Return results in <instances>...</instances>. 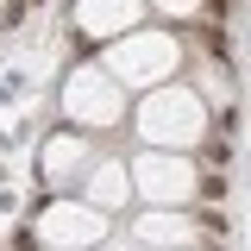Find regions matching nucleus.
<instances>
[{
	"mask_svg": "<svg viewBox=\"0 0 251 251\" xmlns=\"http://www.w3.org/2000/svg\"><path fill=\"white\" fill-rule=\"evenodd\" d=\"M126 132L138 138V151L195 157L207 138H214V107L188 88V82H163V88H151V94H138V100H132Z\"/></svg>",
	"mask_w": 251,
	"mask_h": 251,
	"instance_id": "obj_1",
	"label": "nucleus"
},
{
	"mask_svg": "<svg viewBox=\"0 0 251 251\" xmlns=\"http://www.w3.org/2000/svg\"><path fill=\"white\" fill-rule=\"evenodd\" d=\"M94 63L138 100V94L163 88V82H182V31L176 25H138L126 38H113V44H100Z\"/></svg>",
	"mask_w": 251,
	"mask_h": 251,
	"instance_id": "obj_2",
	"label": "nucleus"
},
{
	"mask_svg": "<svg viewBox=\"0 0 251 251\" xmlns=\"http://www.w3.org/2000/svg\"><path fill=\"white\" fill-rule=\"evenodd\" d=\"M126 113H132V94H126L94 57H82L63 75V126H69V132L113 138V132H126Z\"/></svg>",
	"mask_w": 251,
	"mask_h": 251,
	"instance_id": "obj_3",
	"label": "nucleus"
},
{
	"mask_svg": "<svg viewBox=\"0 0 251 251\" xmlns=\"http://www.w3.org/2000/svg\"><path fill=\"white\" fill-rule=\"evenodd\" d=\"M132 201L138 207H201L207 201V170L176 151H138L132 157Z\"/></svg>",
	"mask_w": 251,
	"mask_h": 251,
	"instance_id": "obj_4",
	"label": "nucleus"
},
{
	"mask_svg": "<svg viewBox=\"0 0 251 251\" xmlns=\"http://www.w3.org/2000/svg\"><path fill=\"white\" fill-rule=\"evenodd\" d=\"M107 214H94L82 195H50L44 207H38V220H31V251H94L107 245Z\"/></svg>",
	"mask_w": 251,
	"mask_h": 251,
	"instance_id": "obj_5",
	"label": "nucleus"
},
{
	"mask_svg": "<svg viewBox=\"0 0 251 251\" xmlns=\"http://www.w3.org/2000/svg\"><path fill=\"white\" fill-rule=\"evenodd\" d=\"M126 232L145 251H201L214 239V220L195 214V207H138L126 220Z\"/></svg>",
	"mask_w": 251,
	"mask_h": 251,
	"instance_id": "obj_6",
	"label": "nucleus"
},
{
	"mask_svg": "<svg viewBox=\"0 0 251 251\" xmlns=\"http://www.w3.org/2000/svg\"><path fill=\"white\" fill-rule=\"evenodd\" d=\"M94 157H100V138L57 126V132L44 138V151H38V176H44V188H50V195H75V188H82V176L94 170Z\"/></svg>",
	"mask_w": 251,
	"mask_h": 251,
	"instance_id": "obj_7",
	"label": "nucleus"
},
{
	"mask_svg": "<svg viewBox=\"0 0 251 251\" xmlns=\"http://www.w3.org/2000/svg\"><path fill=\"white\" fill-rule=\"evenodd\" d=\"M138 25H145V0H69V31L88 50H100V44H113Z\"/></svg>",
	"mask_w": 251,
	"mask_h": 251,
	"instance_id": "obj_8",
	"label": "nucleus"
},
{
	"mask_svg": "<svg viewBox=\"0 0 251 251\" xmlns=\"http://www.w3.org/2000/svg\"><path fill=\"white\" fill-rule=\"evenodd\" d=\"M75 195H82V201H88L94 214H126V207H132V163H126V157H113V151H100L94 157V170L88 176H82V188H75Z\"/></svg>",
	"mask_w": 251,
	"mask_h": 251,
	"instance_id": "obj_9",
	"label": "nucleus"
},
{
	"mask_svg": "<svg viewBox=\"0 0 251 251\" xmlns=\"http://www.w3.org/2000/svg\"><path fill=\"white\" fill-rule=\"evenodd\" d=\"M145 13H157V19H176V31H182V25L214 19V13H220V0H145Z\"/></svg>",
	"mask_w": 251,
	"mask_h": 251,
	"instance_id": "obj_10",
	"label": "nucleus"
},
{
	"mask_svg": "<svg viewBox=\"0 0 251 251\" xmlns=\"http://www.w3.org/2000/svg\"><path fill=\"white\" fill-rule=\"evenodd\" d=\"M25 13H31V0H0V31H13Z\"/></svg>",
	"mask_w": 251,
	"mask_h": 251,
	"instance_id": "obj_11",
	"label": "nucleus"
}]
</instances>
